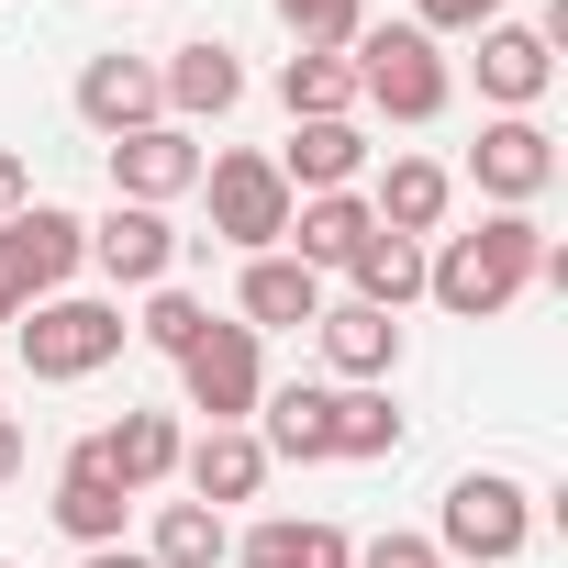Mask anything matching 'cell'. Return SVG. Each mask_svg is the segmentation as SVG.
Segmentation results:
<instances>
[{
	"label": "cell",
	"instance_id": "obj_1",
	"mask_svg": "<svg viewBox=\"0 0 568 568\" xmlns=\"http://www.w3.org/2000/svg\"><path fill=\"white\" fill-rule=\"evenodd\" d=\"M524 278H568V256L546 245L535 212H490L479 234H446L424 256V302H446L457 324H490V313L524 302Z\"/></svg>",
	"mask_w": 568,
	"mask_h": 568
},
{
	"label": "cell",
	"instance_id": "obj_2",
	"mask_svg": "<svg viewBox=\"0 0 568 568\" xmlns=\"http://www.w3.org/2000/svg\"><path fill=\"white\" fill-rule=\"evenodd\" d=\"M346 68H357V101L390 112V123H435L446 90H457V79H446V45H435L424 23H357Z\"/></svg>",
	"mask_w": 568,
	"mask_h": 568
},
{
	"label": "cell",
	"instance_id": "obj_3",
	"mask_svg": "<svg viewBox=\"0 0 568 568\" xmlns=\"http://www.w3.org/2000/svg\"><path fill=\"white\" fill-rule=\"evenodd\" d=\"M524 535H535V490H524L513 468H468V479L446 490V513H435V557H468V568L524 557Z\"/></svg>",
	"mask_w": 568,
	"mask_h": 568
},
{
	"label": "cell",
	"instance_id": "obj_4",
	"mask_svg": "<svg viewBox=\"0 0 568 568\" xmlns=\"http://www.w3.org/2000/svg\"><path fill=\"white\" fill-rule=\"evenodd\" d=\"M123 335H134V324H123V302H68V291H57V302H34V313L12 324V346H23V368H34V379H90V368H112V357H123Z\"/></svg>",
	"mask_w": 568,
	"mask_h": 568
},
{
	"label": "cell",
	"instance_id": "obj_5",
	"mask_svg": "<svg viewBox=\"0 0 568 568\" xmlns=\"http://www.w3.org/2000/svg\"><path fill=\"white\" fill-rule=\"evenodd\" d=\"M79 256H90V223L57 212V201H23L12 223H0V291L34 313V302H57L68 278H79Z\"/></svg>",
	"mask_w": 568,
	"mask_h": 568
},
{
	"label": "cell",
	"instance_id": "obj_6",
	"mask_svg": "<svg viewBox=\"0 0 568 568\" xmlns=\"http://www.w3.org/2000/svg\"><path fill=\"white\" fill-rule=\"evenodd\" d=\"M201 190H212V234L223 245H245V256H267L278 234H291V179H278L267 156H201Z\"/></svg>",
	"mask_w": 568,
	"mask_h": 568
},
{
	"label": "cell",
	"instance_id": "obj_7",
	"mask_svg": "<svg viewBox=\"0 0 568 568\" xmlns=\"http://www.w3.org/2000/svg\"><path fill=\"white\" fill-rule=\"evenodd\" d=\"M179 390H190V413H212V424H256V390H267L256 335H245V324H212V335L179 357Z\"/></svg>",
	"mask_w": 568,
	"mask_h": 568
},
{
	"label": "cell",
	"instance_id": "obj_8",
	"mask_svg": "<svg viewBox=\"0 0 568 568\" xmlns=\"http://www.w3.org/2000/svg\"><path fill=\"white\" fill-rule=\"evenodd\" d=\"M468 179H479V201H501V212L546 201V179H557V145H546V123H535V112H501V123H479V145H468Z\"/></svg>",
	"mask_w": 568,
	"mask_h": 568
},
{
	"label": "cell",
	"instance_id": "obj_9",
	"mask_svg": "<svg viewBox=\"0 0 568 568\" xmlns=\"http://www.w3.org/2000/svg\"><path fill=\"white\" fill-rule=\"evenodd\" d=\"M79 267H101L112 291H168L179 234H168V212H145V201H112V212L90 223V256H79Z\"/></svg>",
	"mask_w": 568,
	"mask_h": 568
},
{
	"label": "cell",
	"instance_id": "obj_10",
	"mask_svg": "<svg viewBox=\"0 0 568 568\" xmlns=\"http://www.w3.org/2000/svg\"><path fill=\"white\" fill-rule=\"evenodd\" d=\"M179 190H201V134H190V123L112 134V201H145V212H168Z\"/></svg>",
	"mask_w": 568,
	"mask_h": 568
},
{
	"label": "cell",
	"instance_id": "obj_11",
	"mask_svg": "<svg viewBox=\"0 0 568 568\" xmlns=\"http://www.w3.org/2000/svg\"><path fill=\"white\" fill-rule=\"evenodd\" d=\"M267 457H291V468H324L335 457V390L324 379H291V390H256V424H245Z\"/></svg>",
	"mask_w": 568,
	"mask_h": 568
},
{
	"label": "cell",
	"instance_id": "obj_12",
	"mask_svg": "<svg viewBox=\"0 0 568 568\" xmlns=\"http://www.w3.org/2000/svg\"><path fill=\"white\" fill-rule=\"evenodd\" d=\"M79 123L112 145V134H145V123H168V101H156V68L145 57H90L79 68Z\"/></svg>",
	"mask_w": 568,
	"mask_h": 568
},
{
	"label": "cell",
	"instance_id": "obj_13",
	"mask_svg": "<svg viewBox=\"0 0 568 568\" xmlns=\"http://www.w3.org/2000/svg\"><path fill=\"white\" fill-rule=\"evenodd\" d=\"M156 101H168V123H223L234 101H245V68H234V45H179L168 68H156Z\"/></svg>",
	"mask_w": 568,
	"mask_h": 568
},
{
	"label": "cell",
	"instance_id": "obj_14",
	"mask_svg": "<svg viewBox=\"0 0 568 568\" xmlns=\"http://www.w3.org/2000/svg\"><path fill=\"white\" fill-rule=\"evenodd\" d=\"M313 335H324V357H335V379H346V390H368V379H390V368H402V313L324 302V313H313Z\"/></svg>",
	"mask_w": 568,
	"mask_h": 568
},
{
	"label": "cell",
	"instance_id": "obj_15",
	"mask_svg": "<svg viewBox=\"0 0 568 568\" xmlns=\"http://www.w3.org/2000/svg\"><path fill=\"white\" fill-rule=\"evenodd\" d=\"M179 479H190V501H201V513L256 501V490H267V446H256L245 424H212L201 446H179Z\"/></svg>",
	"mask_w": 568,
	"mask_h": 568
},
{
	"label": "cell",
	"instance_id": "obj_16",
	"mask_svg": "<svg viewBox=\"0 0 568 568\" xmlns=\"http://www.w3.org/2000/svg\"><path fill=\"white\" fill-rule=\"evenodd\" d=\"M368 234H379V223H368L357 190H313V201H291V234H278V256H302V267L324 278V267H346Z\"/></svg>",
	"mask_w": 568,
	"mask_h": 568
},
{
	"label": "cell",
	"instance_id": "obj_17",
	"mask_svg": "<svg viewBox=\"0 0 568 568\" xmlns=\"http://www.w3.org/2000/svg\"><path fill=\"white\" fill-rule=\"evenodd\" d=\"M546 79H557V45H546L535 23H490V34H479V101L535 112V101H546Z\"/></svg>",
	"mask_w": 568,
	"mask_h": 568
},
{
	"label": "cell",
	"instance_id": "obj_18",
	"mask_svg": "<svg viewBox=\"0 0 568 568\" xmlns=\"http://www.w3.org/2000/svg\"><path fill=\"white\" fill-rule=\"evenodd\" d=\"M234 313H245V335H278V324H313L324 313V278L302 267V256H245V291H234Z\"/></svg>",
	"mask_w": 568,
	"mask_h": 568
},
{
	"label": "cell",
	"instance_id": "obj_19",
	"mask_svg": "<svg viewBox=\"0 0 568 568\" xmlns=\"http://www.w3.org/2000/svg\"><path fill=\"white\" fill-rule=\"evenodd\" d=\"M123 479L101 468V446H68V468H57V524L79 535V546H123Z\"/></svg>",
	"mask_w": 568,
	"mask_h": 568
},
{
	"label": "cell",
	"instance_id": "obj_20",
	"mask_svg": "<svg viewBox=\"0 0 568 568\" xmlns=\"http://www.w3.org/2000/svg\"><path fill=\"white\" fill-rule=\"evenodd\" d=\"M267 168L291 179V201H313V190H346L368 168V134L357 123H291V156H267Z\"/></svg>",
	"mask_w": 568,
	"mask_h": 568
},
{
	"label": "cell",
	"instance_id": "obj_21",
	"mask_svg": "<svg viewBox=\"0 0 568 568\" xmlns=\"http://www.w3.org/2000/svg\"><path fill=\"white\" fill-rule=\"evenodd\" d=\"M446 201H457V179H446L435 156H390V179H379L368 223H379V234H413V245H424V234L446 223Z\"/></svg>",
	"mask_w": 568,
	"mask_h": 568
},
{
	"label": "cell",
	"instance_id": "obj_22",
	"mask_svg": "<svg viewBox=\"0 0 568 568\" xmlns=\"http://www.w3.org/2000/svg\"><path fill=\"white\" fill-rule=\"evenodd\" d=\"M101 446V468L123 479V490H156V479H179V424L168 413H123L112 435H90Z\"/></svg>",
	"mask_w": 568,
	"mask_h": 568
},
{
	"label": "cell",
	"instance_id": "obj_23",
	"mask_svg": "<svg viewBox=\"0 0 568 568\" xmlns=\"http://www.w3.org/2000/svg\"><path fill=\"white\" fill-rule=\"evenodd\" d=\"M346 278H357L346 302H368V313H402V302H424V245H413V234H368V245L346 256Z\"/></svg>",
	"mask_w": 568,
	"mask_h": 568
},
{
	"label": "cell",
	"instance_id": "obj_24",
	"mask_svg": "<svg viewBox=\"0 0 568 568\" xmlns=\"http://www.w3.org/2000/svg\"><path fill=\"white\" fill-rule=\"evenodd\" d=\"M245 568H357V546L335 535V524H291V513H267V524H245V546H234Z\"/></svg>",
	"mask_w": 568,
	"mask_h": 568
},
{
	"label": "cell",
	"instance_id": "obj_25",
	"mask_svg": "<svg viewBox=\"0 0 568 568\" xmlns=\"http://www.w3.org/2000/svg\"><path fill=\"white\" fill-rule=\"evenodd\" d=\"M278 101H291V123H357V68L302 45L291 68H278Z\"/></svg>",
	"mask_w": 568,
	"mask_h": 568
},
{
	"label": "cell",
	"instance_id": "obj_26",
	"mask_svg": "<svg viewBox=\"0 0 568 568\" xmlns=\"http://www.w3.org/2000/svg\"><path fill=\"white\" fill-rule=\"evenodd\" d=\"M145 568H223V513H201V501H156Z\"/></svg>",
	"mask_w": 568,
	"mask_h": 568
},
{
	"label": "cell",
	"instance_id": "obj_27",
	"mask_svg": "<svg viewBox=\"0 0 568 568\" xmlns=\"http://www.w3.org/2000/svg\"><path fill=\"white\" fill-rule=\"evenodd\" d=\"M335 457H402V413H390V390H335Z\"/></svg>",
	"mask_w": 568,
	"mask_h": 568
},
{
	"label": "cell",
	"instance_id": "obj_28",
	"mask_svg": "<svg viewBox=\"0 0 568 568\" xmlns=\"http://www.w3.org/2000/svg\"><path fill=\"white\" fill-rule=\"evenodd\" d=\"M134 335H145V346H156V357H190V346H201V335H212V302H190V291H156V302H145V324H134Z\"/></svg>",
	"mask_w": 568,
	"mask_h": 568
},
{
	"label": "cell",
	"instance_id": "obj_29",
	"mask_svg": "<svg viewBox=\"0 0 568 568\" xmlns=\"http://www.w3.org/2000/svg\"><path fill=\"white\" fill-rule=\"evenodd\" d=\"M278 23H291L302 45H324V57H346L357 45V0H278Z\"/></svg>",
	"mask_w": 568,
	"mask_h": 568
},
{
	"label": "cell",
	"instance_id": "obj_30",
	"mask_svg": "<svg viewBox=\"0 0 568 568\" xmlns=\"http://www.w3.org/2000/svg\"><path fill=\"white\" fill-rule=\"evenodd\" d=\"M413 12H424V34L446 45V34H490V23H501V0H413Z\"/></svg>",
	"mask_w": 568,
	"mask_h": 568
},
{
	"label": "cell",
	"instance_id": "obj_31",
	"mask_svg": "<svg viewBox=\"0 0 568 568\" xmlns=\"http://www.w3.org/2000/svg\"><path fill=\"white\" fill-rule=\"evenodd\" d=\"M357 568H446V557H435V535H379V546H357Z\"/></svg>",
	"mask_w": 568,
	"mask_h": 568
},
{
	"label": "cell",
	"instance_id": "obj_32",
	"mask_svg": "<svg viewBox=\"0 0 568 568\" xmlns=\"http://www.w3.org/2000/svg\"><path fill=\"white\" fill-rule=\"evenodd\" d=\"M23 201H34V168H23V156H12V145H0V223H12V212H23Z\"/></svg>",
	"mask_w": 568,
	"mask_h": 568
},
{
	"label": "cell",
	"instance_id": "obj_33",
	"mask_svg": "<svg viewBox=\"0 0 568 568\" xmlns=\"http://www.w3.org/2000/svg\"><path fill=\"white\" fill-rule=\"evenodd\" d=\"M23 457H34V446H23V424H12V413H0V490H12V479H23Z\"/></svg>",
	"mask_w": 568,
	"mask_h": 568
},
{
	"label": "cell",
	"instance_id": "obj_34",
	"mask_svg": "<svg viewBox=\"0 0 568 568\" xmlns=\"http://www.w3.org/2000/svg\"><path fill=\"white\" fill-rule=\"evenodd\" d=\"M79 568H145V546H90Z\"/></svg>",
	"mask_w": 568,
	"mask_h": 568
},
{
	"label": "cell",
	"instance_id": "obj_35",
	"mask_svg": "<svg viewBox=\"0 0 568 568\" xmlns=\"http://www.w3.org/2000/svg\"><path fill=\"white\" fill-rule=\"evenodd\" d=\"M0 324H23V302H12V291H0Z\"/></svg>",
	"mask_w": 568,
	"mask_h": 568
}]
</instances>
